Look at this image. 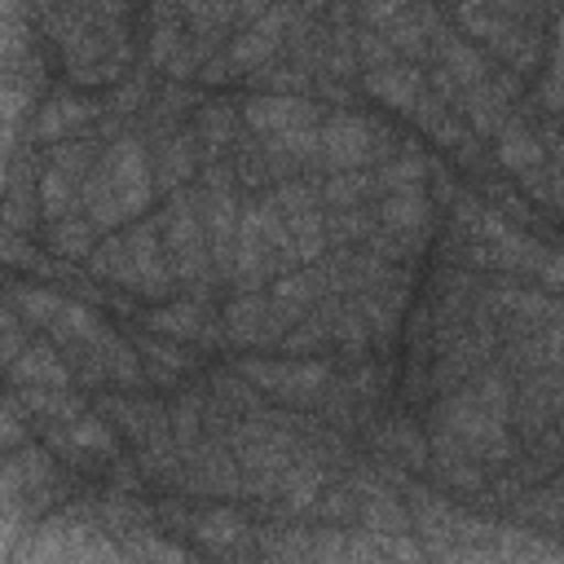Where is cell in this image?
Instances as JSON below:
<instances>
[{
	"label": "cell",
	"instance_id": "obj_7",
	"mask_svg": "<svg viewBox=\"0 0 564 564\" xmlns=\"http://www.w3.org/2000/svg\"><path fill=\"white\" fill-rule=\"evenodd\" d=\"M291 326L295 322L260 291H238L220 313V330L238 348H278Z\"/></svg>",
	"mask_w": 564,
	"mask_h": 564
},
{
	"label": "cell",
	"instance_id": "obj_6",
	"mask_svg": "<svg viewBox=\"0 0 564 564\" xmlns=\"http://www.w3.org/2000/svg\"><path fill=\"white\" fill-rule=\"evenodd\" d=\"M392 159V132L361 115H330L322 123V167L330 172H352L366 163Z\"/></svg>",
	"mask_w": 564,
	"mask_h": 564
},
{
	"label": "cell",
	"instance_id": "obj_4",
	"mask_svg": "<svg viewBox=\"0 0 564 564\" xmlns=\"http://www.w3.org/2000/svg\"><path fill=\"white\" fill-rule=\"evenodd\" d=\"M159 220H163V242H167V260H172L176 282H181L194 300H207L216 264H212V247H207V225H203L198 194L185 189V185L172 189L167 212H163Z\"/></svg>",
	"mask_w": 564,
	"mask_h": 564
},
{
	"label": "cell",
	"instance_id": "obj_14",
	"mask_svg": "<svg viewBox=\"0 0 564 564\" xmlns=\"http://www.w3.org/2000/svg\"><path fill=\"white\" fill-rule=\"evenodd\" d=\"M238 123H242V110H234V101L198 106L194 128H189L198 141V163H220L225 150H234V141H238Z\"/></svg>",
	"mask_w": 564,
	"mask_h": 564
},
{
	"label": "cell",
	"instance_id": "obj_18",
	"mask_svg": "<svg viewBox=\"0 0 564 564\" xmlns=\"http://www.w3.org/2000/svg\"><path fill=\"white\" fill-rule=\"evenodd\" d=\"M432 48H436L441 66H445V70L458 79V88H463V93L489 79V66H485V57H480L471 44H463L458 35H449V31H436V35H432Z\"/></svg>",
	"mask_w": 564,
	"mask_h": 564
},
{
	"label": "cell",
	"instance_id": "obj_8",
	"mask_svg": "<svg viewBox=\"0 0 564 564\" xmlns=\"http://www.w3.org/2000/svg\"><path fill=\"white\" fill-rule=\"evenodd\" d=\"M242 123L256 137H273V132H291V128H313L317 123V106L300 93H256L242 101Z\"/></svg>",
	"mask_w": 564,
	"mask_h": 564
},
{
	"label": "cell",
	"instance_id": "obj_3",
	"mask_svg": "<svg viewBox=\"0 0 564 564\" xmlns=\"http://www.w3.org/2000/svg\"><path fill=\"white\" fill-rule=\"evenodd\" d=\"M88 273L101 282H115L141 300H172V291L181 286L167 260V242H163V220H132L123 234H106V242L93 247L88 256Z\"/></svg>",
	"mask_w": 564,
	"mask_h": 564
},
{
	"label": "cell",
	"instance_id": "obj_19",
	"mask_svg": "<svg viewBox=\"0 0 564 564\" xmlns=\"http://www.w3.org/2000/svg\"><path fill=\"white\" fill-rule=\"evenodd\" d=\"M97 225L88 220V216H62V220H48V234H44V242H48V251L53 256H62V260H88L93 256V247H97Z\"/></svg>",
	"mask_w": 564,
	"mask_h": 564
},
{
	"label": "cell",
	"instance_id": "obj_17",
	"mask_svg": "<svg viewBox=\"0 0 564 564\" xmlns=\"http://www.w3.org/2000/svg\"><path fill=\"white\" fill-rule=\"evenodd\" d=\"M436 31H441V26H436L432 4H410L392 26H383V35H388V44L397 48V57H423Z\"/></svg>",
	"mask_w": 564,
	"mask_h": 564
},
{
	"label": "cell",
	"instance_id": "obj_24",
	"mask_svg": "<svg viewBox=\"0 0 564 564\" xmlns=\"http://www.w3.org/2000/svg\"><path fill=\"white\" fill-rule=\"evenodd\" d=\"M375 229H379V220H375L370 212H357V207H330V212H326V234H330V247H352V242H366Z\"/></svg>",
	"mask_w": 564,
	"mask_h": 564
},
{
	"label": "cell",
	"instance_id": "obj_11",
	"mask_svg": "<svg viewBox=\"0 0 564 564\" xmlns=\"http://www.w3.org/2000/svg\"><path fill=\"white\" fill-rule=\"evenodd\" d=\"M370 449L379 458H388V463L410 467V471H423L432 463V445H427L423 427L414 419H405V414H392V419L375 423L370 427Z\"/></svg>",
	"mask_w": 564,
	"mask_h": 564
},
{
	"label": "cell",
	"instance_id": "obj_26",
	"mask_svg": "<svg viewBox=\"0 0 564 564\" xmlns=\"http://www.w3.org/2000/svg\"><path fill=\"white\" fill-rule=\"evenodd\" d=\"M229 167H234V176H238L247 189H264V185L273 181V172H269V154H264V141H242V137H238Z\"/></svg>",
	"mask_w": 564,
	"mask_h": 564
},
{
	"label": "cell",
	"instance_id": "obj_29",
	"mask_svg": "<svg viewBox=\"0 0 564 564\" xmlns=\"http://www.w3.org/2000/svg\"><path fill=\"white\" fill-rule=\"evenodd\" d=\"M427 137H432V141H441L445 150H454V145H458L463 137H471V132H467V128H463V123H458L454 115H445V119H441V123H436V128H432Z\"/></svg>",
	"mask_w": 564,
	"mask_h": 564
},
{
	"label": "cell",
	"instance_id": "obj_10",
	"mask_svg": "<svg viewBox=\"0 0 564 564\" xmlns=\"http://www.w3.org/2000/svg\"><path fill=\"white\" fill-rule=\"evenodd\" d=\"M97 110H101V106H97L93 97H79V93H48L44 106L35 110L31 132H35V141L57 145V141H66V137H75L79 128H88V123L97 119Z\"/></svg>",
	"mask_w": 564,
	"mask_h": 564
},
{
	"label": "cell",
	"instance_id": "obj_2",
	"mask_svg": "<svg viewBox=\"0 0 564 564\" xmlns=\"http://www.w3.org/2000/svg\"><path fill=\"white\" fill-rule=\"evenodd\" d=\"M154 189L159 185H154V163H150L145 141L123 132L101 150V159L84 176V216L101 234H110L123 220H137L150 207Z\"/></svg>",
	"mask_w": 564,
	"mask_h": 564
},
{
	"label": "cell",
	"instance_id": "obj_23",
	"mask_svg": "<svg viewBox=\"0 0 564 564\" xmlns=\"http://www.w3.org/2000/svg\"><path fill=\"white\" fill-rule=\"evenodd\" d=\"M375 194V172H361V167H352V172H330L326 181H322V203L326 207H357L361 198H370Z\"/></svg>",
	"mask_w": 564,
	"mask_h": 564
},
{
	"label": "cell",
	"instance_id": "obj_5",
	"mask_svg": "<svg viewBox=\"0 0 564 564\" xmlns=\"http://www.w3.org/2000/svg\"><path fill=\"white\" fill-rule=\"evenodd\" d=\"M234 370H242V375H247L264 397L282 401V405H286V410H295V414L317 410V405H322L326 383L335 379V375H330V361H300V357H291V361L247 357V361H238Z\"/></svg>",
	"mask_w": 564,
	"mask_h": 564
},
{
	"label": "cell",
	"instance_id": "obj_13",
	"mask_svg": "<svg viewBox=\"0 0 564 564\" xmlns=\"http://www.w3.org/2000/svg\"><path fill=\"white\" fill-rule=\"evenodd\" d=\"M361 88L375 97V101H383V106H392V110H405L410 115V106L423 97V88H427V70H419L414 62H392V66H370L366 75H361Z\"/></svg>",
	"mask_w": 564,
	"mask_h": 564
},
{
	"label": "cell",
	"instance_id": "obj_16",
	"mask_svg": "<svg viewBox=\"0 0 564 564\" xmlns=\"http://www.w3.org/2000/svg\"><path fill=\"white\" fill-rule=\"evenodd\" d=\"M375 220L379 229L388 234H423L432 225V198L423 189H397V194H383V203L375 207Z\"/></svg>",
	"mask_w": 564,
	"mask_h": 564
},
{
	"label": "cell",
	"instance_id": "obj_9",
	"mask_svg": "<svg viewBox=\"0 0 564 564\" xmlns=\"http://www.w3.org/2000/svg\"><path fill=\"white\" fill-rule=\"evenodd\" d=\"M145 330L167 335V339H181V344H189V339H203V344H207V339H220V335H225V330H216L207 304L194 300V295L154 304V308L145 313Z\"/></svg>",
	"mask_w": 564,
	"mask_h": 564
},
{
	"label": "cell",
	"instance_id": "obj_12",
	"mask_svg": "<svg viewBox=\"0 0 564 564\" xmlns=\"http://www.w3.org/2000/svg\"><path fill=\"white\" fill-rule=\"evenodd\" d=\"M4 366H9L13 388H70V379H75L66 352H57L48 344H22V352Z\"/></svg>",
	"mask_w": 564,
	"mask_h": 564
},
{
	"label": "cell",
	"instance_id": "obj_22",
	"mask_svg": "<svg viewBox=\"0 0 564 564\" xmlns=\"http://www.w3.org/2000/svg\"><path fill=\"white\" fill-rule=\"evenodd\" d=\"M432 163L419 159V154H392L379 163L375 172V194H397V189H423Z\"/></svg>",
	"mask_w": 564,
	"mask_h": 564
},
{
	"label": "cell",
	"instance_id": "obj_30",
	"mask_svg": "<svg viewBox=\"0 0 564 564\" xmlns=\"http://www.w3.org/2000/svg\"><path fill=\"white\" fill-rule=\"evenodd\" d=\"M551 489H555V494H564V471H555V480H551Z\"/></svg>",
	"mask_w": 564,
	"mask_h": 564
},
{
	"label": "cell",
	"instance_id": "obj_21",
	"mask_svg": "<svg viewBox=\"0 0 564 564\" xmlns=\"http://www.w3.org/2000/svg\"><path fill=\"white\" fill-rule=\"evenodd\" d=\"M137 352H141V361H145V370H150V379L154 383H172L181 370H189V352H181V339H167V335H137Z\"/></svg>",
	"mask_w": 564,
	"mask_h": 564
},
{
	"label": "cell",
	"instance_id": "obj_25",
	"mask_svg": "<svg viewBox=\"0 0 564 564\" xmlns=\"http://www.w3.org/2000/svg\"><path fill=\"white\" fill-rule=\"evenodd\" d=\"M62 300L66 295H57V291H48V286H13L9 291V304L22 313V322H31V326H48L53 322V313L62 308Z\"/></svg>",
	"mask_w": 564,
	"mask_h": 564
},
{
	"label": "cell",
	"instance_id": "obj_20",
	"mask_svg": "<svg viewBox=\"0 0 564 564\" xmlns=\"http://www.w3.org/2000/svg\"><path fill=\"white\" fill-rule=\"evenodd\" d=\"M498 163L511 167V172H529V167L546 163V145L520 119H507L502 132H498Z\"/></svg>",
	"mask_w": 564,
	"mask_h": 564
},
{
	"label": "cell",
	"instance_id": "obj_27",
	"mask_svg": "<svg viewBox=\"0 0 564 564\" xmlns=\"http://www.w3.org/2000/svg\"><path fill=\"white\" fill-rule=\"evenodd\" d=\"M405 9H410V0H357L361 22H366V26H375V31L392 26V22H397Z\"/></svg>",
	"mask_w": 564,
	"mask_h": 564
},
{
	"label": "cell",
	"instance_id": "obj_1",
	"mask_svg": "<svg viewBox=\"0 0 564 564\" xmlns=\"http://www.w3.org/2000/svg\"><path fill=\"white\" fill-rule=\"evenodd\" d=\"M40 26L66 66V79L79 88L115 84L132 62L128 0H57L40 13Z\"/></svg>",
	"mask_w": 564,
	"mask_h": 564
},
{
	"label": "cell",
	"instance_id": "obj_15",
	"mask_svg": "<svg viewBox=\"0 0 564 564\" xmlns=\"http://www.w3.org/2000/svg\"><path fill=\"white\" fill-rule=\"evenodd\" d=\"M189 533H194L212 555L251 551V524H247L238 511H229V507H212V511L189 516Z\"/></svg>",
	"mask_w": 564,
	"mask_h": 564
},
{
	"label": "cell",
	"instance_id": "obj_28",
	"mask_svg": "<svg viewBox=\"0 0 564 564\" xmlns=\"http://www.w3.org/2000/svg\"><path fill=\"white\" fill-rule=\"evenodd\" d=\"M533 278H538L546 291H564V256L546 247L542 260H538V269H533Z\"/></svg>",
	"mask_w": 564,
	"mask_h": 564
}]
</instances>
